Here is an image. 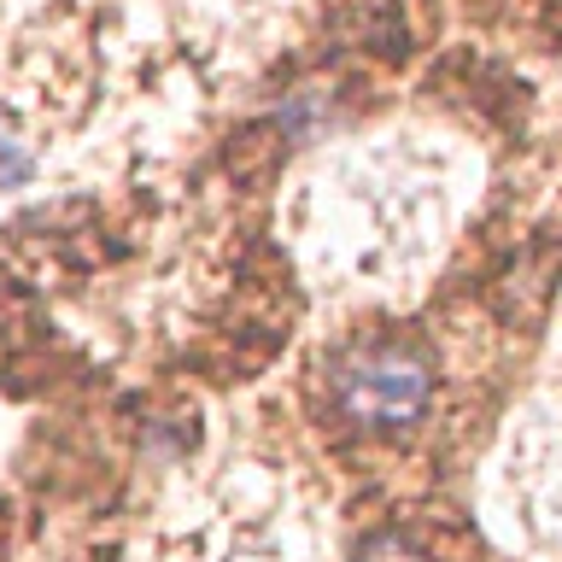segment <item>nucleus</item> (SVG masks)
I'll return each instance as SVG.
<instances>
[{
    "mask_svg": "<svg viewBox=\"0 0 562 562\" xmlns=\"http://www.w3.org/2000/svg\"><path fill=\"white\" fill-rule=\"evenodd\" d=\"M351 562H428V551L411 539V533H398V527H386V533H369L358 551H351Z\"/></svg>",
    "mask_w": 562,
    "mask_h": 562,
    "instance_id": "f03ea898",
    "label": "nucleus"
},
{
    "mask_svg": "<svg viewBox=\"0 0 562 562\" xmlns=\"http://www.w3.org/2000/svg\"><path fill=\"white\" fill-rule=\"evenodd\" d=\"M334 393H340V411L358 422V428H404L428 411L434 398V375L428 358L411 346H363L340 358L334 369Z\"/></svg>",
    "mask_w": 562,
    "mask_h": 562,
    "instance_id": "f257e3e1",
    "label": "nucleus"
}]
</instances>
